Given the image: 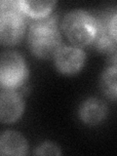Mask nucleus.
<instances>
[{
	"instance_id": "obj_1",
	"label": "nucleus",
	"mask_w": 117,
	"mask_h": 156,
	"mask_svg": "<svg viewBox=\"0 0 117 156\" xmlns=\"http://www.w3.org/2000/svg\"><path fill=\"white\" fill-rule=\"evenodd\" d=\"M57 19L55 15L36 20L30 23L27 34V43L34 56L41 58H54L62 47Z\"/></svg>"
},
{
	"instance_id": "obj_2",
	"label": "nucleus",
	"mask_w": 117,
	"mask_h": 156,
	"mask_svg": "<svg viewBox=\"0 0 117 156\" xmlns=\"http://www.w3.org/2000/svg\"><path fill=\"white\" fill-rule=\"evenodd\" d=\"M62 28L73 46L92 45L98 32L97 17L85 10H72L65 15Z\"/></svg>"
},
{
	"instance_id": "obj_3",
	"label": "nucleus",
	"mask_w": 117,
	"mask_h": 156,
	"mask_svg": "<svg viewBox=\"0 0 117 156\" xmlns=\"http://www.w3.org/2000/svg\"><path fill=\"white\" fill-rule=\"evenodd\" d=\"M28 18L19 1L0 2V41L4 45H15L22 40Z\"/></svg>"
},
{
	"instance_id": "obj_4",
	"label": "nucleus",
	"mask_w": 117,
	"mask_h": 156,
	"mask_svg": "<svg viewBox=\"0 0 117 156\" xmlns=\"http://www.w3.org/2000/svg\"><path fill=\"white\" fill-rule=\"evenodd\" d=\"M28 77V68L23 58L18 52L6 51L0 58L1 89L16 90L22 87Z\"/></svg>"
},
{
	"instance_id": "obj_5",
	"label": "nucleus",
	"mask_w": 117,
	"mask_h": 156,
	"mask_svg": "<svg viewBox=\"0 0 117 156\" xmlns=\"http://www.w3.org/2000/svg\"><path fill=\"white\" fill-rule=\"evenodd\" d=\"M55 60L57 70L66 75H72L79 72L86 60V54L80 47L63 46L58 51Z\"/></svg>"
},
{
	"instance_id": "obj_6",
	"label": "nucleus",
	"mask_w": 117,
	"mask_h": 156,
	"mask_svg": "<svg viewBox=\"0 0 117 156\" xmlns=\"http://www.w3.org/2000/svg\"><path fill=\"white\" fill-rule=\"evenodd\" d=\"M24 104L16 90L1 89L0 94V120L2 123L17 121L23 112Z\"/></svg>"
},
{
	"instance_id": "obj_7",
	"label": "nucleus",
	"mask_w": 117,
	"mask_h": 156,
	"mask_svg": "<svg viewBox=\"0 0 117 156\" xmlns=\"http://www.w3.org/2000/svg\"><path fill=\"white\" fill-rule=\"evenodd\" d=\"M28 144L26 138L19 132L7 130L0 136V154L1 155H27Z\"/></svg>"
},
{
	"instance_id": "obj_8",
	"label": "nucleus",
	"mask_w": 117,
	"mask_h": 156,
	"mask_svg": "<svg viewBox=\"0 0 117 156\" xmlns=\"http://www.w3.org/2000/svg\"><path fill=\"white\" fill-rule=\"evenodd\" d=\"M107 114V106L98 98H89L82 102L79 117L85 124L95 126L104 120Z\"/></svg>"
},
{
	"instance_id": "obj_9",
	"label": "nucleus",
	"mask_w": 117,
	"mask_h": 156,
	"mask_svg": "<svg viewBox=\"0 0 117 156\" xmlns=\"http://www.w3.org/2000/svg\"><path fill=\"white\" fill-rule=\"evenodd\" d=\"M109 15H101L97 17L98 21V32L95 40L93 41L92 45L95 47L96 50L101 53L108 54L117 46V42L112 37L108 27Z\"/></svg>"
},
{
	"instance_id": "obj_10",
	"label": "nucleus",
	"mask_w": 117,
	"mask_h": 156,
	"mask_svg": "<svg viewBox=\"0 0 117 156\" xmlns=\"http://www.w3.org/2000/svg\"><path fill=\"white\" fill-rule=\"evenodd\" d=\"M23 13L28 19L41 20L47 18L50 15L53 7L56 5V1H19Z\"/></svg>"
},
{
	"instance_id": "obj_11",
	"label": "nucleus",
	"mask_w": 117,
	"mask_h": 156,
	"mask_svg": "<svg viewBox=\"0 0 117 156\" xmlns=\"http://www.w3.org/2000/svg\"><path fill=\"white\" fill-rule=\"evenodd\" d=\"M100 88L106 98L117 101V67L108 66L100 78Z\"/></svg>"
},
{
	"instance_id": "obj_12",
	"label": "nucleus",
	"mask_w": 117,
	"mask_h": 156,
	"mask_svg": "<svg viewBox=\"0 0 117 156\" xmlns=\"http://www.w3.org/2000/svg\"><path fill=\"white\" fill-rule=\"evenodd\" d=\"M35 155H61L62 151L60 147L51 141H45V143L38 145L34 150Z\"/></svg>"
},
{
	"instance_id": "obj_13",
	"label": "nucleus",
	"mask_w": 117,
	"mask_h": 156,
	"mask_svg": "<svg viewBox=\"0 0 117 156\" xmlns=\"http://www.w3.org/2000/svg\"><path fill=\"white\" fill-rule=\"evenodd\" d=\"M108 27L112 37L117 42V11L113 14H110L109 21H108Z\"/></svg>"
},
{
	"instance_id": "obj_14",
	"label": "nucleus",
	"mask_w": 117,
	"mask_h": 156,
	"mask_svg": "<svg viewBox=\"0 0 117 156\" xmlns=\"http://www.w3.org/2000/svg\"><path fill=\"white\" fill-rule=\"evenodd\" d=\"M107 62L108 66L117 67V46L110 53L107 54Z\"/></svg>"
}]
</instances>
